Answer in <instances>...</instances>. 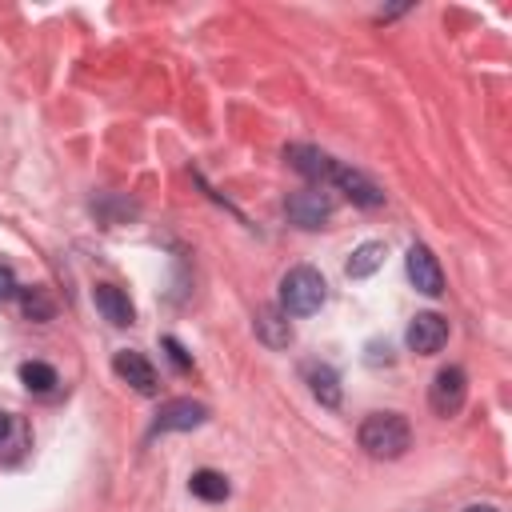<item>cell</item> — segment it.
<instances>
[{
	"instance_id": "1",
	"label": "cell",
	"mask_w": 512,
	"mask_h": 512,
	"mask_svg": "<svg viewBox=\"0 0 512 512\" xmlns=\"http://www.w3.org/2000/svg\"><path fill=\"white\" fill-rule=\"evenodd\" d=\"M356 440L372 460H400L412 448V428L400 412H368L356 428Z\"/></svg>"
},
{
	"instance_id": "2",
	"label": "cell",
	"mask_w": 512,
	"mask_h": 512,
	"mask_svg": "<svg viewBox=\"0 0 512 512\" xmlns=\"http://www.w3.org/2000/svg\"><path fill=\"white\" fill-rule=\"evenodd\" d=\"M328 296V284L316 268L296 264L280 276V312L284 316H312Z\"/></svg>"
},
{
	"instance_id": "14",
	"label": "cell",
	"mask_w": 512,
	"mask_h": 512,
	"mask_svg": "<svg viewBox=\"0 0 512 512\" xmlns=\"http://www.w3.org/2000/svg\"><path fill=\"white\" fill-rule=\"evenodd\" d=\"M24 448H28V424L8 412L4 424H0V460L4 464H16L24 456Z\"/></svg>"
},
{
	"instance_id": "22",
	"label": "cell",
	"mask_w": 512,
	"mask_h": 512,
	"mask_svg": "<svg viewBox=\"0 0 512 512\" xmlns=\"http://www.w3.org/2000/svg\"><path fill=\"white\" fill-rule=\"evenodd\" d=\"M464 512H500V508H492V504H472V508H464Z\"/></svg>"
},
{
	"instance_id": "3",
	"label": "cell",
	"mask_w": 512,
	"mask_h": 512,
	"mask_svg": "<svg viewBox=\"0 0 512 512\" xmlns=\"http://www.w3.org/2000/svg\"><path fill=\"white\" fill-rule=\"evenodd\" d=\"M284 212H288V220L296 228H320L332 216V196L320 184H308V188H300V192H292L284 200Z\"/></svg>"
},
{
	"instance_id": "16",
	"label": "cell",
	"mask_w": 512,
	"mask_h": 512,
	"mask_svg": "<svg viewBox=\"0 0 512 512\" xmlns=\"http://www.w3.org/2000/svg\"><path fill=\"white\" fill-rule=\"evenodd\" d=\"M188 488H192V496H200V500H208V504L228 500V492H232V484H228L224 472H216V468H200V472H192Z\"/></svg>"
},
{
	"instance_id": "7",
	"label": "cell",
	"mask_w": 512,
	"mask_h": 512,
	"mask_svg": "<svg viewBox=\"0 0 512 512\" xmlns=\"http://www.w3.org/2000/svg\"><path fill=\"white\" fill-rule=\"evenodd\" d=\"M404 268H408V280H412L416 292H424V296H440L444 292V272H440V260L432 256V248L412 244L408 256H404Z\"/></svg>"
},
{
	"instance_id": "13",
	"label": "cell",
	"mask_w": 512,
	"mask_h": 512,
	"mask_svg": "<svg viewBox=\"0 0 512 512\" xmlns=\"http://www.w3.org/2000/svg\"><path fill=\"white\" fill-rule=\"evenodd\" d=\"M304 380H308V392L324 404V408H336L340 404V376H336V368L332 364H320V360H308L304 364Z\"/></svg>"
},
{
	"instance_id": "17",
	"label": "cell",
	"mask_w": 512,
	"mask_h": 512,
	"mask_svg": "<svg viewBox=\"0 0 512 512\" xmlns=\"http://www.w3.org/2000/svg\"><path fill=\"white\" fill-rule=\"evenodd\" d=\"M20 384H24L28 392H36V396H48L60 380H56V368H52V364H44V360H24V364H20Z\"/></svg>"
},
{
	"instance_id": "20",
	"label": "cell",
	"mask_w": 512,
	"mask_h": 512,
	"mask_svg": "<svg viewBox=\"0 0 512 512\" xmlns=\"http://www.w3.org/2000/svg\"><path fill=\"white\" fill-rule=\"evenodd\" d=\"M20 292V284H16V272L8 268V264H0V300H12Z\"/></svg>"
},
{
	"instance_id": "4",
	"label": "cell",
	"mask_w": 512,
	"mask_h": 512,
	"mask_svg": "<svg viewBox=\"0 0 512 512\" xmlns=\"http://www.w3.org/2000/svg\"><path fill=\"white\" fill-rule=\"evenodd\" d=\"M464 396H468V376H464V368L448 364V368H440V372L432 376L428 404H432L436 416H456V412L464 408Z\"/></svg>"
},
{
	"instance_id": "10",
	"label": "cell",
	"mask_w": 512,
	"mask_h": 512,
	"mask_svg": "<svg viewBox=\"0 0 512 512\" xmlns=\"http://www.w3.org/2000/svg\"><path fill=\"white\" fill-rule=\"evenodd\" d=\"M284 160L304 176V180H312V184H328V176H332V168H336V160L328 156V152H320V148H312V144H288L284 148Z\"/></svg>"
},
{
	"instance_id": "5",
	"label": "cell",
	"mask_w": 512,
	"mask_h": 512,
	"mask_svg": "<svg viewBox=\"0 0 512 512\" xmlns=\"http://www.w3.org/2000/svg\"><path fill=\"white\" fill-rule=\"evenodd\" d=\"M208 420V408L192 396H176V400H164L156 420H152V432H192Z\"/></svg>"
},
{
	"instance_id": "15",
	"label": "cell",
	"mask_w": 512,
	"mask_h": 512,
	"mask_svg": "<svg viewBox=\"0 0 512 512\" xmlns=\"http://www.w3.org/2000/svg\"><path fill=\"white\" fill-rule=\"evenodd\" d=\"M384 256H388V248H384L380 240H368V244H360V248L348 256L344 272H348L352 280H364V276H372V272L384 264Z\"/></svg>"
},
{
	"instance_id": "23",
	"label": "cell",
	"mask_w": 512,
	"mask_h": 512,
	"mask_svg": "<svg viewBox=\"0 0 512 512\" xmlns=\"http://www.w3.org/2000/svg\"><path fill=\"white\" fill-rule=\"evenodd\" d=\"M4 416H8V412H0V424H4Z\"/></svg>"
},
{
	"instance_id": "6",
	"label": "cell",
	"mask_w": 512,
	"mask_h": 512,
	"mask_svg": "<svg viewBox=\"0 0 512 512\" xmlns=\"http://www.w3.org/2000/svg\"><path fill=\"white\" fill-rule=\"evenodd\" d=\"M404 340H408V348H412L416 356H436V352L448 344V320L436 316V312H416V316L408 320Z\"/></svg>"
},
{
	"instance_id": "8",
	"label": "cell",
	"mask_w": 512,
	"mask_h": 512,
	"mask_svg": "<svg viewBox=\"0 0 512 512\" xmlns=\"http://www.w3.org/2000/svg\"><path fill=\"white\" fill-rule=\"evenodd\" d=\"M112 368H116V376H120L124 384H132V388H136L140 396H156L160 380H156V368L148 364V356H144V352L120 348V352L112 356Z\"/></svg>"
},
{
	"instance_id": "21",
	"label": "cell",
	"mask_w": 512,
	"mask_h": 512,
	"mask_svg": "<svg viewBox=\"0 0 512 512\" xmlns=\"http://www.w3.org/2000/svg\"><path fill=\"white\" fill-rule=\"evenodd\" d=\"M368 364H392V348L388 344H368Z\"/></svg>"
},
{
	"instance_id": "19",
	"label": "cell",
	"mask_w": 512,
	"mask_h": 512,
	"mask_svg": "<svg viewBox=\"0 0 512 512\" xmlns=\"http://www.w3.org/2000/svg\"><path fill=\"white\" fill-rule=\"evenodd\" d=\"M160 344H164V352H168V360H172V364H176L180 372H188V368H192V356L184 352V344H180L176 336H164Z\"/></svg>"
},
{
	"instance_id": "12",
	"label": "cell",
	"mask_w": 512,
	"mask_h": 512,
	"mask_svg": "<svg viewBox=\"0 0 512 512\" xmlns=\"http://www.w3.org/2000/svg\"><path fill=\"white\" fill-rule=\"evenodd\" d=\"M252 328H256V340L260 344H268V348H288L292 340H296V332H292V320L280 312V308H256V316H252Z\"/></svg>"
},
{
	"instance_id": "18",
	"label": "cell",
	"mask_w": 512,
	"mask_h": 512,
	"mask_svg": "<svg viewBox=\"0 0 512 512\" xmlns=\"http://www.w3.org/2000/svg\"><path fill=\"white\" fill-rule=\"evenodd\" d=\"M16 296H20V308H24V316H28V320L44 324V320H52V316H56V304H52V296H48L44 288H20Z\"/></svg>"
},
{
	"instance_id": "11",
	"label": "cell",
	"mask_w": 512,
	"mask_h": 512,
	"mask_svg": "<svg viewBox=\"0 0 512 512\" xmlns=\"http://www.w3.org/2000/svg\"><path fill=\"white\" fill-rule=\"evenodd\" d=\"M92 300H96V308H100V316H104L108 324H116V328L136 324V308H132V300H128L124 288H116V284H96V288H92Z\"/></svg>"
},
{
	"instance_id": "9",
	"label": "cell",
	"mask_w": 512,
	"mask_h": 512,
	"mask_svg": "<svg viewBox=\"0 0 512 512\" xmlns=\"http://www.w3.org/2000/svg\"><path fill=\"white\" fill-rule=\"evenodd\" d=\"M328 184H336V188H340L352 204H360V208H380V204H384V192H380L364 172H356V168H348V164H340V160H336Z\"/></svg>"
}]
</instances>
